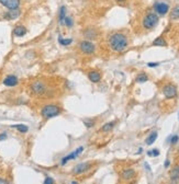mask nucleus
<instances>
[{"label":"nucleus","instance_id":"25","mask_svg":"<svg viewBox=\"0 0 179 184\" xmlns=\"http://www.w3.org/2000/svg\"><path fill=\"white\" fill-rule=\"evenodd\" d=\"M147 155L151 157H157V156H159V150L158 149H153L152 151H148Z\"/></svg>","mask_w":179,"mask_h":184},{"label":"nucleus","instance_id":"21","mask_svg":"<svg viewBox=\"0 0 179 184\" xmlns=\"http://www.w3.org/2000/svg\"><path fill=\"white\" fill-rule=\"evenodd\" d=\"M148 80V77L145 75V73H140L139 76L136 77V82L139 83H143V82H146Z\"/></svg>","mask_w":179,"mask_h":184},{"label":"nucleus","instance_id":"11","mask_svg":"<svg viewBox=\"0 0 179 184\" xmlns=\"http://www.w3.org/2000/svg\"><path fill=\"white\" fill-rule=\"evenodd\" d=\"M4 85L7 87H14L18 85V78L16 76H8L4 80Z\"/></svg>","mask_w":179,"mask_h":184},{"label":"nucleus","instance_id":"16","mask_svg":"<svg viewBox=\"0 0 179 184\" xmlns=\"http://www.w3.org/2000/svg\"><path fill=\"white\" fill-rule=\"evenodd\" d=\"M170 179L173 180V182H177V180H179V166L175 167L173 170L170 171Z\"/></svg>","mask_w":179,"mask_h":184},{"label":"nucleus","instance_id":"31","mask_svg":"<svg viewBox=\"0 0 179 184\" xmlns=\"http://www.w3.org/2000/svg\"><path fill=\"white\" fill-rule=\"evenodd\" d=\"M7 183V181H6L5 179H1V178H0V184H6Z\"/></svg>","mask_w":179,"mask_h":184},{"label":"nucleus","instance_id":"2","mask_svg":"<svg viewBox=\"0 0 179 184\" xmlns=\"http://www.w3.org/2000/svg\"><path fill=\"white\" fill-rule=\"evenodd\" d=\"M59 113H61V108L56 105H46L41 111V114L44 118H52L54 116H57Z\"/></svg>","mask_w":179,"mask_h":184},{"label":"nucleus","instance_id":"14","mask_svg":"<svg viewBox=\"0 0 179 184\" xmlns=\"http://www.w3.org/2000/svg\"><path fill=\"white\" fill-rule=\"evenodd\" d=\"M135 176V171L133 169H126L122 172V178L124 180H131Z\"/></svg>","mask_w":179,"mask_h":184},{"label":"nucleus","instance_id":"19","mask_svg":"<svg viewBox=\"0 0 179 184\" xmlns=\"http://www.w3.org/2000/svg\"><path fill=\"white\" fill-rule=\"evenodd\" d=\"M156 138H157V133L156 132H153L152 134L146 138L145 143H146V145H152V144H154V141L156 140Z\"/></svg>","mask_w":179,"mask_h":184},{"label":"nucleus","instance_id":"32","mask_svg":"<svg viewBox=\"0 0 179 184\" xmlns=\"http://www.w3.org/2000/svg\"><path fill=\"white\" fill-rule=\"evenodd\" d=\"M165 167L167 168V167H169V161L168 160H166V162H165Z\"/></svg>","mask_w":179,"mask_h":184},{"label":"nucleus","instance_id":"28","mask_svg":"<svg viewBox=\"0 0 179 184\" xmlns=\"http://www.w3.org/2000/svg\"><path fill=\"white\" fill-rule=\"evenodd\" d=\"M54 183V181L53 179H51V178H46L44 181V184H53Z\"/></svg>","mask_w":179,"mask_h":184},{"label":"nucleus","instance_id":"3","mask_svg":"<svg viewBox=\"0 0 179 184\" xmlns=\"http://www.w3.org/2000/svg\"><path fill=\"white\" fill-rule=\"evenodd\" d=\"M158 23V15L155 13H148L143 19V27L147 30L154 29Z\"/></svg>","mask_w":179,"mask_h":184},{"label":"nucleus","instance_id":"6","mask_svg":"<svg viewBox=\"0 0 179 184\" xmlns=\"http://www.w3.org/2000/svg\"><path fill=\"white\" fill-rule=\"evenodd\" d=\"M0 3L6 7L7 9L13 10L18 9L20 6V0H0Z\"/></svg>","mask_w":179,"mask_h":184},{"label":"nucleus","instance_id":"18","mask_svg":"<svg viewBox=\"0 0 179 184\" xmlns=\"http://www.w3.org/2000/svg\"><path fill=\"white\" fill-rule=\"evenodd\" d=\"M153 45L154 46H161V47H164V46H167V43L164 40V37H157L156 40L153 42Z\"/></svg>","mask_w":179,"mask_h":184},{"label":"nucleus","instance_id":"7","mask_svg":"<svg viewBox=\"0 0 179 184\" xmlns=\"http://www.w3.org/2000/svg\"><path fill=\"white\" fill-rule=\"evenodd\" d=\"M154 8H155V11H156L157 13L161 14V15H164V14H166L168 12L169 6L167 5V3H164V2H158V3H155Z\"/></svg>","mask_w":179,"mask_h":184},{"label":"nucleus","instance_id":"5","mask_svg":"<svg viewBox=\"0 0 179 184\" xmlns=\"http://www.w3.org/2000/svg\"><path fill=\"white\" fill-rule=\"evenodd\" d=\"M79 48L85 54H92L94 52V45L89 41H82L79 45Z\"/></svg>","mask_w":179,"mask_h":184},{"label":"nucleus","instance_id":"9","mask_svg":"<svg viewBox=\"0 0 179 184\" xmlns=\"http://www.w3.org/2000/svg\"><path fill=\"white\" fill-rule=\"evenodd\" d=\"M89 168H90L89 163H79V164H77L73 169V173L74 174H81V173H85L86 171H88Z\"/></svg>","mask_w":179,"mask_h":184},{"label":"nucleus","instance_id":"17","mask_svg":"<svg viewBox=\"0 0 179 184\" xmlns=\"http://www.w3.org/2000/svg\"><path fill=\"white\" fill-rule=\"evenodd\" d=\"M169 17L170 20H177V19H179V5L173 8V10L170 11Z\"/></svg>","mask_w":179,"mask_h":184},{"label":"nucleus","instance_id":"33","mask_svg":"<svg viewBox=\"0 0 179 184\" xmlns=\"http://www.w3.org/2000/svg\"><path fill=\"white\" fill-rule=\"evenodd\" d=\"M118 1H124V0H118Z\"/></svg>","mask_w":179,"mask_h":184},{"label":"nucleus","instance_id":"12","mask_svg":"<svg viewBox=\"0 0 179 184\" xmlns=\"http://www.w3.org/2000/svg\"><path fill=\"white\" fill-rule=\"evenodd\" d=\"M20 15V10L19 9H13V10H10L9 12H7L5 14V18L8 19V20H14L17 19Z\"/></svg>","mask_w":179,"mask_h":184},{"label":"nucleus","instance_id":"20","mask_svg":"<svg viewBox=\"0 0 179 184\" xmlns=\"http://www.w3.org/2000/svg\"><path fill=\"white\" fill-rule=\"evenodd\" d=\"M65 18H66V8L62 7L61 8V12H59V22H61V24H64Z\"/></svg>","mask_w":179,"mask_h":184},{"label":"nucleus","instance_id":"23","mask_svg":"<svg viewBox=\"0 0 179 184\" xmlns=\"http://www.w3.org/2000/svg\"><path fill=\"white\" fill-rule=\"evenodd\" d=\"M58 42L62 45H64V46H67V45L72 44L73 40L72 38H63V37H59V38H58Z\"/></svg>","mask_w":179,"mask_h":184},{"label":"nucleus","instance_id":"15","mask_svg":"<svg viewBox=\"0 0 179 184\" xmlns=\"http://www.w3.org/2000/svg\"><path fill=\"white\" fill-rule=\"evenodd\" d=\"M88 77H89V80L91 82H99L101 80V75L98 71H90L88 73Z\"/></svg>","mask_w":179,"mask_h":184},{"label":"nucleus","instance_id":"29","mask_svg":"<svg viewBox=\"0 0 179 184\" xmlns=\"http://www.w3.org/2000/svg\"><path fill=\"white\" fill-rule=\"evenodd\" d=\"M7 139V134L4 133V134H0V140H5Z\"/></svg>","mask_w":179,"mask_h":184},{"label":"nucleus","instance_id":"26","mask_svg":"<svg viewBox=\"0 0 179 184\" xmlns=\"http://www.w3.org/2000/svg\"><path fill=\"white\" fill-rule=\"evenodd\" d=\"M64 23H65V24H66L68 27H73V20L70 18H68V17H66V18H65V20H64Z\"/></svg>","mask_w":179,"mask_h":184},{"label":"nucleus","instance_id":"8","mask_svg":"<svg viewBox=\"0 0 179 184\" xmlns=\"http://www.w3.org/2000/svg\"><path fill=\"white\" fill-rule=\"evenodd\" d=\"M82 150H84V148L82 147H79V148L77 149V150H75V151H73L72 153H69L68 156H66V157L64 158L63 160H62V164H66V162L69 161V160H74V159H76L78 156H79V153H82Z\"/></svg>","mask_w":179,"mask_h":184},{"label":"nucleus","instance_id":"24","mask_svg":"<svg viewBox=\"0 0 179 184\" xmlns=\"http://www.w3.org/2000/svg\"><path fill=\"white\" fill-rule=\"evenodd\" d=\"M113 126H114V122H110V123L104 124L102 127V132H109V130H111L112 128H113Z\"/></svg>","mask_w":179,"mask_h":184},{"label":"nucleus","instance_id":"13","mask_svg":"<svg viewBox=\"0 0 179 184\" xmlns=\"http://www.w3.org/2000/svg\"><path fill=\"white\" fill-rule=\"evenodd\" d=\"M13 34L16 36H18V37H21V36L27 34V29L23 27V25H18V27H14Z\"/></svg>","mask_w":179,"mask_h":184},{"label":"nucleus","instance_id":"30","mask_svg":"<svg viewBox=\"0 0 179 184\" xmlns=\"http://www.w3.org/2000/svg\"><path fill=\"white\" fill-rule=\"evenodd\" d=\"M148 66L149 67H156V66H158V63H148Z\"/></svg>","mask_w":179,"mask_h":184},{"label":"nucleus","instance_id":"4","mask_svg":"<svg viewBox=\"0 0 179 184\" xmlns=\"http://www.w3.org/2000/svg\"><path fill=\"white\" fill-rule=\"evenodd\" d=\"M163 93L167 99H173L177 95V88L174 85H166L163 88Z\"/></svg>","mask_w":179,"mask_h":184},{"label":"nucleus","instance_id":"10","mask_svg":"<svg viewBox=\"0 0 179 184\" xmlns=\"http://www.w3.org/2000/svg\"><path fill=\"white\" fill-rule=\"evenodd\" d=\"M45 89H46L45 85L42 83V82H34L32 85V90H33V92L35 94H43L45 92Z\"/></svg>","mask_w":179,"mask_h":184},{"label":"nucleus","instance_id":"1","mask_svg":"<svg viewBox=\"0 0 179 184\" xmlns=\"http://www.w3.org/2000/svg\"><path fill=\"white\" fill-rule=\"evenodd\" d=\"M109 45L112 50L121 53L126 50V47L129 45V40L122 33H114L109 37Z\"/></svg>","mask_w":179,"mask_h":184},{"label":"nucleus","instance_id":"22","mask_svg":"<svg viewBox=\"0 0 179 184\" xmlns=\"http://www.w3.org/2000/svg\"><path fill=\"white\" fill-rule=\"evenodd\" d=\"M13 128H17L19 132H21V133H27V130H29V127L27 125H23V124H20V125H14L12 126Z\"/></svg>","mask_w":179,"mask_h":184},{"label":"nucleus","instance_id":"27","mask_svg":"<svg viewBox=\"0 0 179 184\" xmlns=\"http://www.w3.org/2000/svg\"><path fill=\"white\" fill-rule=\"evenodd\" d=\"M179 137L177 136V135H175V136H173V138H171V145H175L177 141H178Z\"/></svg>","mask_w":179,"mask_h":184}]
</instances>
